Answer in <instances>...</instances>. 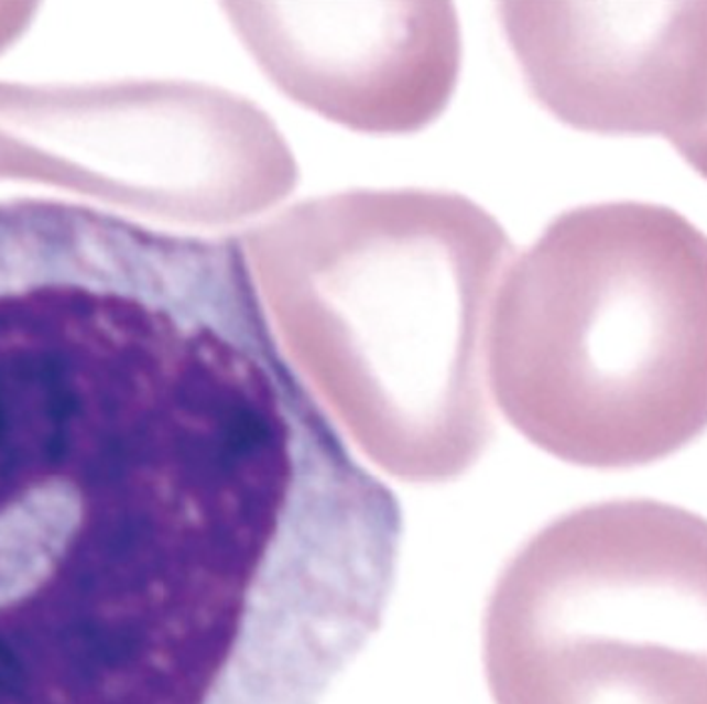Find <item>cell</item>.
Segmentation results:
<instances>
[{"mask_svg":"<svg viewBox=\"0 0 707 704\" xmlns=\"http://www.w3.org/2000/svg\"><path fill=\"white\" fill-rule=\"evenodd\" d=\"M285 356L379 467L440 484L494 423L487 327L512 260L489 212L445 189H349L240 238Z\"/></svg>","mask_w":707,"mask_h":704,"instance_id":"6da1fadb","label":"cell"},{"mask_svg":"<svg viewBox=\"0 0 707 704\" xmlns=\"http://www.w3.org/2000/svg\"><path fill=\"white\" fill-rule=\"evenodd\" d=\"M706 236L650 202L564 212L507 266L487 379L519 432L562 462H657L706 427Z\"/></svg>","mask_w":707,"mask_h":704,"instance_id":"7a4b0ae2","label":"cell"},{"mask_svg":"<svg viewBox=\"0 0 707 704\" xmlns=\"http://www.w3.org/2000/svg\"><path fill=\"white\" fill-rule=\"evenodd\" d=\"M499 704H706V523L588 505L532 537L485 619Z\"/></svg>","mask_w":707,"mask_h":704,"instance_id":"3957f363","label":"cell"},{"mask_svg":"<svg viewBox=\"0 0 707 704\" xmlns=\"http://www.w3.org/2000/svg\"><path fill=\"white\" fill-rule=\"evenodd\" d=\"M140 578V529L105 450L0 361V704H96Z\"/></svg>","mask_w":707,"mask_h":704,"instance_id":"277c9868","label":"cell"},{"mask_svg":"<svg viewBox=\"0 0 707 704\" xmlns=\"http://www.w3.org/2000/svg\"><path fill=\"white\" fill-rule=\"evenodd\" d=\"M297 176L270 116L219 86L0 83V180L160 220L231 226L287 198Z\"/></svg>","mask_w":707,"mask_h":704,"instance_id":"5b68a950","label":"cell"},{"mask_svg":"<svg viewBox=\"0 0 707 704\" xmlns=\"http://www.w3.org/2000/svg\"><path fill=\"white\" fill-rule=\"evenodd\" d=\"M532 95L598 134L664 137L706 166V2H502Z\"/></svg>","mask_w":707,"mask_h":704,"instance_id":"8992f818","label":"cell"},{"mask_svg":"<svg viewBox=\"0 0 707 704\" xmlns=\"http://www.w3.org/2000/svg\"><path fill=\"white\" fill-rule=\"evenodd\" d=\"M224 11L273 85L359 132H416L457 88L463 44L450 2H233Z\"/></svg>","mask_w":707,"mask_h":704,"instance_id":"52a82bcc","label":"cell"},{"mask_svg":"<svg viewBox=\"0 0 707 704\" xmlns=\"http://www.w3.org/2000/svg\"><path fill=\"white\" fill-rule=\"evenodd\" d=\"M32 7H0V51L17 41L31 22Z\"/></svg>","mask_w":707,"mask_h":704,"instance_id":"ba28073f","label":"cell"}]
</instances>
